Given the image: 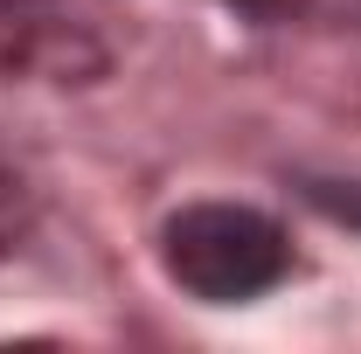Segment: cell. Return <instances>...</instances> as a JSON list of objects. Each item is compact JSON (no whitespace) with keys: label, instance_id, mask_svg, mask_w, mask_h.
<instances>
[{"label":"cell","instance_id":"6da1fadb","mask_svg":"<svg viewBox=\"0 0 361 354\" xmlns=\"http://www.w3.org/2000/svg\"><path fill=\"white\" fill-rule=\"evenodd\" d=\"M160 257L174 271L180 292L209 299V306H236V299H257L271 292L285 271H292V243L285 229L257 209H236V202H195L160 229Z\"/></svg>","mask_w":361,"mask_h":354},{"label":"cell","instance_id":"277c9868","mask_svg":"<svg viewBox=\"0 0 361 354\" xmlns=\"http://www.w3.org/2000/svg\"><path fill=\"white\" fill-rule=\"evenodd\" d=\"M229 7H243V14H257V21H292L306 0H229Z\"/></svg>","mask_w":361,"mask_h":354},{"label":"cell","instance_id":"3957f363","mask_svg":"<svg viewBox=\"0 0 361 354\" xmlns=\"http://www.w3.org/2000/svg\"><path fill=\"white\" fill-rule=\"evenodd\" d=\"M21 236H28V188L14 174H0V257H7Z\"/></svg>","mask_w":361,"mask_h":354},{"label":"cell","instance_id":"7a4b0ae2","mask_svg":"<svg viewBox=\"0 0 361 354\" xmlns=\"http://www.w3.org/2000/svg\"><path fill=\"white\" fill-rule=\"evenodd\" d=\"M306 202H313V209H326L334 222L361 229V181H306Z\"/></svg>","mask_w":361,"mask_h":354}]
</instances>
